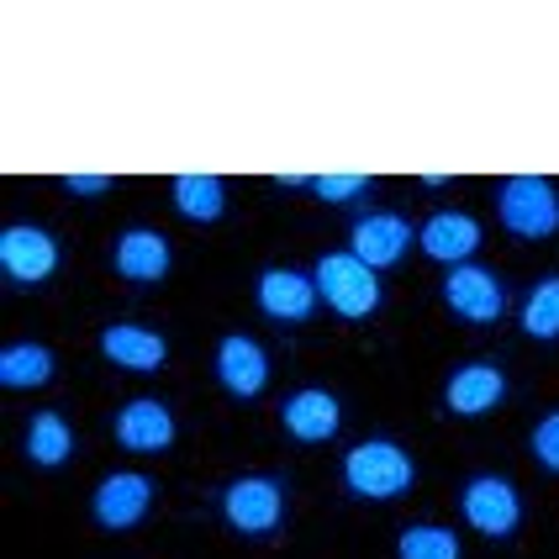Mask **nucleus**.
Wrapping results in <instances>:
<instances>
[{"label": "nucleus", "instance_id": "nucleus-14", "mask_svg": "<svg viewBox=\"0 0 559 559\" xmlns=\"http://www.w3.org/2000/svg\"><path fill=\"white\" fill-rule=\"evenodd\" d=\"M117 443L138 449V454H164L175 443V417L158 402H127L117 412Z\"/></svg>", "mask_w": 559, "mask_h": 559}, {"label": "nucleus", "instance_id": "nucleus-12", "mask_svg": "<svg viewBox=\"0 0 559 559\" xmlns=\"http://www.w3.org/2000/svg\"><path fill=\"white\" fill-rule=\"evenodd\" d=\"M501 396H507V374L497 365H465V370L449 374V385H443V402H449L454 417H486Z\"/></svg>", "mask_w": 559, "mask_h": 559}, {"label": "nucleus", "instance_id": "nucleus-6", "mask_svg": "<svg viewBox=\"0 0 559 559\" xmlns=\"http://www.w3.org/2000/svg\"><path fill=\"white\" fill-rule=\"evenodd\" d=\"M0 270H5V280H16V285H43V280L59 270L53 233H43V227H32V222L5 227V233H0Z\"/></svg>", "mask_w": 559, "mask_h": 559}, {"label": "nucleus", "instance_id": "nucleus-10", "mask_svg": "<svg viewBox=\"0 0 559 559\" xmlns=\"http://www.w3.org/2000/svg\"><path fill=\"white\" fill-rule=\"evenodd\" d=\"M217 374L238 402H249V396H259L270 385V354L249 333H233V338L217 343Z\"/></svg>", "mask_w": 559, "mask_h": 559}, {"label": "nucleus", "instance_id": "nucleus-11", "mask_svg": "<svg viewBox=\"0 0 559 559\" xmlns=\"http://www.w3.org/2000/svg\"><path fill=\"white\" fill-rule=\"evenodd\" d=\"M280 423H285V433L296 438V443H328V438L338 433L343 406L328 391H296L290 402L280 406Z\"/></svg>", "mask_w": 559, "mask_h": 559}, {"label": "nucleus", "instance_id": "nucleus-8", "mask_svg": "<svg viewBox=\"0 0 559 559\" xmlns=\"http://www.w3.org/2000/svg\"><path fill=\"white\" fill-rule=\"evenodd\" d=\"M443 301H449V311L454 317H465V322H497L501 317V285L491 270H480V264H454L449 270V280H443Z\"/></svg>", "mask_w": 559, "mask_h": 559}, {"label": "nucleus", "instance_id": "nucleus-20", "mask_svg": "<svg viewBox=\"0 0 559 559\" xmlns=\"http://www.w3.org/2000/svg\"><path fill=\"white\" fill-rule=\"evenodd\" d=\"M175 206L190 222H217L227 206V186L217 175H175Z\"/></svg>", "mask_w": 559, "mask_h": 559}, {"label": "nucleus", "instance_id": "nucleus-25", "mask_svg": "<svg viewBox=\"0 0 559 559\" xmlns=\"http://www.w3.org/2000/svg\"><path fill=\"white\" fill-rule=\"evenodd\" d=\"M63 186L74 195H106L111 190V175H63Z\"/></svg>", "mask_w": 559, "mask_h": 559}, {"label": "nucleus", "instance_id": "nucleus-5", "mask_svg": "<svg viewBox=\"0 0 559 559\" xmlns=\"http://www.w3.org/2000/svg\"><path fill=\"white\" fill-rule=\"evenodd\" d=\"M465 523L475 533H486V538H507V533H518L523 523V501H518V486L512 480H501V475H475L465 486Z\"/></svg>", "mask_w": 559, "mask_h": 559}, {"label": "nucleus", "instance_id": "nucleus-24", "mask_svg": "<svg viewBox=\"0 0 559 559\" xmlns=\"http://www.w3.org/2000/svg\"><path fill=\"white\" fill-rule=\"evenodd\" d=\"M533 460L559 475V412H549V417L533 428Z\"/></svg>", "mask_w": 559, "mask_h": 559}, {"label": "nucleus", "instance_id": "nucleus-7", "mask_svg": "<svg viewBox=\"0 0 559 559\" xmlns=\"http://www.w3.org/2000/svg\"><path fill=\"white\" fill-rule=\"evenodd\" d=\"M154 507V486L148 475H132V469H111L100 486H95V523L111 533L122 528H138Z\"/></svg>", "mask_w": 559, "mask_h": 559}, {"label": "nucleus", "instance_id": "nucleus-1", "mask_svg": "<svg viewBox=\"0 0 559 559\" xmlns=\"http://www.w3.org/2000/svg\"><path fill=\"white\" fill-rule=\"evenodd\" d=\"M343 486L365 501H391L412 491V460L406 449H396L391 438H370V443H354L343 454Z\"/></svg>", "mask_w": 559, "mask_h": 559}, {"label": "nucleus", "instance_id": "nucleus-23", "mask_svg": "<svg viewBox=\"0 0 559 559\" xmlns=\"http://www.w3.org/2000/svg\"><path fill=\"white\" fill-rule=\"evenodd\" d=\"M311 190L322 201H354V195L370 190V175H311Z\"/></svg>", "mask_w": 559, "mask_h": 559}, {"label": "nucleus", "instance_id": "nucleus-18", "mask_svg": "<svg viewBox=\"0 0 559 559\" xmlns=\"http://www.w3.org/2000/svg\"><path fill=\"white\" fill-rule=\"evenodd\" d=\"M48 380H53V354H48L43 343H11V348L0 354V385L37 391V385H48Z\"/></svg>", "mask_w": 559, "mask_h": 559}, {"label": "nucleus", "instance_id": "nucleus-19", "mask_svg": "<svg viewBox=\"0 0 559 559\" xmlns=\"http://www.w3.org/2000/svg\"><path fill=\"white\" fill-rule=\"evenodd\" d=\"M74 454V433H69V423H63L59 412H37L27 423V460L43 469L63 465Z\"/></svg>", "mask_w": 559, "mask_h": 559}, {"label": "nucleus", "instance_id": "nucleus-3", "mask_svg": "<svg viewBox=\"0 0 559 559\" xmlns=\"http://www.w3.org/2000/svg\"><path fill=\"white\" fill-rule=\"evenodd\" d=\"M501 222L518 238H555L559 233V195L544 175H512L497 195Z\"/></svg>", "mask_w": 559, "mask_h": 559}, {"label": "nucleus", "instance_id": "nucleus-4", "mask_svg": "<svg viewBox=\"0 0 559 559\" xmlns=\"http://www.w3.org/2000/svg\"><path fill=\"white\" fill-rule=\"evenodd\" d=\"M222 518L238 533H275L280 518H285V491H280L270 475H243L222 491Z\"/></svg>", "mask_w": 559, "mask_h": 559}, {"label": "nucleus", "instance_id": "nucleus-15", "mask_svg": "<svg viewBox=\"0 0 559 559\" xmlns=\"http://www.w3.org/2000/svg\"><path fill=\"white\" fill-rule=\"evenodd\" d=\"M100 354H106L111 365H122V370L148 374V370H158V365L169 359V343L158 338L154 328H132V322H117V328H106V333H100Z\"/></svg>", "mask_w": 559, "mask_h": 559}, {"label": "nucleus", "instance_id": "nucleus-9", "mask_svg": "<svg viewBox=\"0 0 559 559\" xmlns=\"http://www.w3.org/2000/svg\"><path fill=\"white\" fill-rule=\"evenodd\" d=\"M412 249V222L396 217V212H374L354 227V238H348V253L354 259H365L370 270H391V264H402V253Z\"/></svg>", "mask_w": 559, "mask_h": 559}, {"label": "nucleus", "instance_id": "nucleus-22", "mask_svg": "<svg viewBox=\"0 0 559 559\" xmlns=\"http://www.w3.org/2000/svg\"><path fill=\"white\" fill-rule=\"evenodd\" d=\"M396 555L402 559H460V538L449 528H406L402 544H396Z\"/></svg>", "mask_w": 559, "mask_h": 559}, {"label": "nucleus", "instance_id": "nucleus-16", "mask_svg": "<svg viewBox=\"0 0 559 559\" xmlns=\"http://www.w3.org/2000/svg\"><path fill=\"white\" fill-rule=\"evenodd\" d=\"M423 249H428V259L454 270V264L475 259V249H480V222L465 217V212H438V217L423 227Z\"/></svg>", "mask_w": 559, "mask_h": 559}, {"label": "nucleus", "instance_id": "nucleus-13", "mask_svg": "<svg viewBox=\"0 0 559 559\" xmlns=\"http://www.w3.org/2000/svg\"><path fill=\"white\" fill-rule=\"evenodd\" d=\"M253 296L275 322H307L317 311V280L296 275V270H270V275H259Z\"/></svg>", "mask_w": 559, "mask_h": 559}, {"label": "nucleus", "instance_id": "nucleus-17", "mask_svg": "<svg viewBox=\"0 0 559 559\" xmlns=\"http://www.w3.org/2000/svg\"><path fill=\"white\" fill-rule=\"evenodd\" d=\"M117 275L138 280V285H154V280L169 275V243L148 233V227H132L117 238Z\"/></svg>", "mask_w": 559, "mask_h": 559}, {"label": "nucleus", "instance_id": "nucleus-21", "mask_svg": "<svg viewBox=\"0 0 559 559\" xmlns=\"http://www.w3.org/2000/svg\"><path fill=\"white\" fill-rule=\"evenodd\" d=\"M523 333L528 338H559V275L538 280L528 290V301H523Z\"/></svg>", "mask_w": 559, "mask_h": 559}, {"label": "nucleus", "instance_id": "nucleus-2", "mask_svg": "<svg viewBox=\"0 0 559 559\" xmlns=\"http://www.w3.org/2000/svg\"><path fill=\"white\" fill-rule=\"evenodd\" d=\"M311 280H317V296L338 311V317H348V322H359V317H370V311L380 307V280H374V270L365 259H354L348 249L322 253Z\"/></svg>", "mask_w": 559, "mask_h": 559}]
</instances>
